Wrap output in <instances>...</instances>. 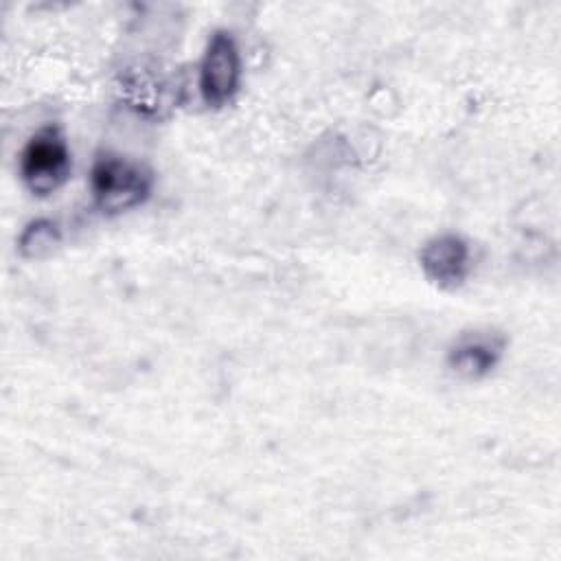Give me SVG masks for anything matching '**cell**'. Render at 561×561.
Segmentation results:
<instances>
[{"label": "cell", "mask_w": 561, "mask_h": 561, "mask_svg": "<svg viewBox=\"0 0 561 561\" xmlns=\"http://www.w3.org/2000/svg\"><path fill=\"white\" fill-rule=\"evenodd\" d=\"M92 204L99 213L114 217L142 206L153 191V173L142 162L103 151L94 158L90 169Z\"/></svg>", "instance_id": "6da1fadb"}, {"label": "cell", "mask_w": 561, "mask_h": 561, "mask_svg": "<svg viewBox=\"0 0 561 561\" xmlns=\"http://www.w3.org/2000/svg\"><path fill=\"white\" fill-rule=\"evenodd\" d=\"M72 171V151L59 125H42L24 142L18 158L22 184L37 197L59 191Z\"/></svg>", "instance_id": "7a4b0ae2"}, {"label": "cell", "mask_w": 561, "mask_h": 561, "mask_svg": "<svg viewBox=\"0 0 561 561\" xmlns=\"http://www.w3.org/2000/svg\"><path fill=\"white\" fill-rule=\"evenodd\" d=\"M241 79L243 61L234 35L228 28H215L197 66V90L204 105L221 110L232 103L241 90Z\"/></svg>", "instance_id": "3957f363"}, {"label": "cell", "mask_w": 561, "mask_h": 561, "mask_svg": "<svg viewBox=\"0 0 561 561\" xmlns=\"http://www.w3.org/2000/svg\"><path fill=\"white\" fill-rule=\"evenodd\" d=\"M419 267L432 285L454 291L467 283L473 270L471 245L458 232H438L421 245Z\"/></svg>", "instance_id": "277c9868"}, {"label": "cell", "mask_w": 561, "mask_h": 561, "mask_svg": "<svg viewBox=\"0 0 561 561\" xmlns=\"http://www.w3.org/2000/svg\"><path fill=\"white\" fill-rule=\"evenodd\" d=\"M506 337L491 329H473L460 333L447 348V368L460 379L478 381L489 377L502 362Z\"/></svg>", "instance_id": "5b68a950"}, {"label": "cell", "mask_w": 561, "mask_h": 561, "mask_svg": "<svg viewBox=\"0 0 561 561\" xmlns=\"http://www.w3.org/2000/svg\"><path fill=\"white\" fill-rule=\"evenodd\" d=\"M59 243H61V230H59L57 221H53L48 217L31 219L20 230V234L15 239L18 254L26 261L46 259L48 254H53L57 250Z\"/></svg>", "instance_id": "8992f818"}]
</instances>
